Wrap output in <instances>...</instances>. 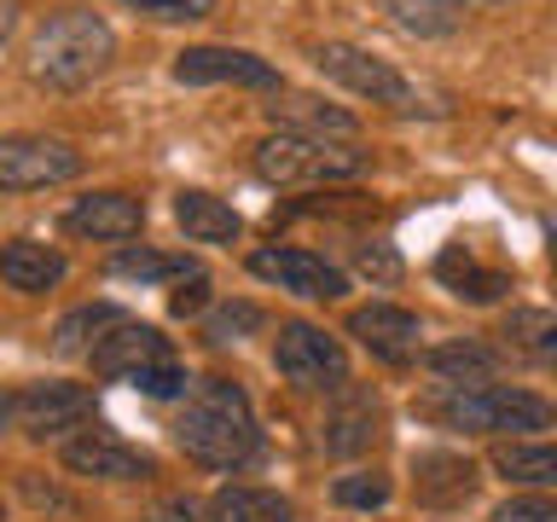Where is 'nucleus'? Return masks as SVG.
<instances>
[{
    "label": "nucleus",
    "instance_id": "nucleus-15",
    "mask_svg": "<svg viewBox=\"0 0 557 522\" xmlns=\"http://www.w3.org/2000/svg\"><path fill=\"white\" fill-rule=\"evenodd\" d=\"M139 226H146V203L128 198V191H87L64 209V233L99 244H128Z\"/></svg>",
    "mask_w": 557,
    "mask_h": 522
},
{
    "label": "nucleus",
    "instance_id": "nucleus-11",
    "mask_svg": "<svg viewBox=\"0 0 557 522\" xmlns=\"http://www.w3.org/2000/svg\"><path fill=\"white\" fill-rule=\"evenodd\" d=\"M59 459L70 476H94V482H146L151 476V459L139 447H128L122 435L111 430H82V435H70V442L59 447Z\"/></svg>",
    "mask_w": 557,
    "mask_h": 522
},
{
    "label": "nucleus",
    "instance_id": "nucleus-5",
    "mask_svg": "<svg viewBox=\"0 0 557 522\" xmlns=\"http://www.w3.org/2000/svg\"><path fill=\"white\" fill-rule=\"evenodd\" d=\"M313 70H320L325 82L348 87L355 99H372V104H389V111H418V87L400 76L389 59H377V52L366 47H348V41H325L313 47Z\"/></svg>",
    "mask_w": 557,
    "mask_h": 522
},
{
    "label": "nucleus",
    "instance_id": "nucleus-37",
    "mask_svg": "<svg viewBox=\"0 0 557 522\" xmlns=\"http://www.w3.org/2000/svg\"><path fill=\"white\" fill-rule=\"evenodd\" d=\"M12 29H17V0H0V47H7Z\"/></svg>",
    "mask_w": 557,
    "mask_h": 522
},
{
    "label": "nucleus",
    "instance_id": "nucleus-17",
    "mask_svg": "<svg viewBox=\"0 0 557 522\" xmlns=\"http://www.w3.org/2000/svg\"><path fill=\"white\" fill-rule=\"evenodd\" d=\"M70 261L64 250H52L41 238H12L7 250H0V285L17 290V296H41L52 285H64Z\"/></svg>",
    "mask_w": 557,
    "mask_h": 522
},
{
    "label": "nucleus",
    "instance_id": "nucleus-28",
    "mask_svg": "<svg viewBox=\"0 0 557 522\" xmlns=\"http://www.w3.org/2000/svg\"><path fill=\"white\" fill-rule=\"evenodd\" d=\"M389 494H395V487H389L383 470H348V476L331 482V499H337L343 511H383Z\"/></svg>",
    "mask_w": 557,
    "mask_h": 522
},
{
    "label": "nucleus",
    "instance_id": "nucleus-6",
    "mask_svg": "<svg viewBox=\"0 0 557 522\" xmlns=\"http://www.w3.org/2000/svg\"><path fill=\"white\" fill-rule=\"evenodd\" d=\"M273 365L290 389H343L348 383V355L325 325L313 320H285L273 337Z\"/></svg>",
    "mask_w": 557,
    "mask_h": 522
},
{
    "label": "nucleus",
    "instance_id": "nucleus-14",
    "mask_svg": "<svg viewBox=\"0 0 557 522\" xmlns=\"http://www.w3.org/2000/svg\"><path fill=\"white\" fill-rule=\"evenodd\" d=\"M174 360V348L169 337L157 325H139V320H122L111 337H104L94 355H87V365H94V377H139V372H151V365H163Z\"/></svg>",
    "mask_w": 557,
    "mask_h": 522
},
{
    "label": "nucleus",
    "instance_id": "nucleus-38",
    "mask_svg": "<svg viewBox=\"0 0 557 522\" xmlns=\"http://www.w3.org/2000/svg\"><path fill=\"white\" fill-rule=\"evenodd\" d=\"M7 430H17V400L0 395V435H7Z\"/></svg>",
    "mask_w": 557,
    "mask_h": 522
},
{
    "label": "nucleus",
    "instance_id": "nucleus-39",
    "mask_svg": "<svg viewBox=\"0 0 557 522\" xmlns=\"http://www.w3.org/2000/svg\"><path fill=\"white\" fill-rule=\"evenodd\" d=\"M0 522H7V505H0Z\"/></svg>",
    "mask_w": 557,
    "mask_h": 522
},
{
    "label": "nucleus",
    "instance_id": "nucleus-36",
    "mask_svg": "<svg viewBox=\"0 0 557 522\" xmlns=\"http://www.w3.org/2000/svg\"><path fill=\"white\" fill-rule=\"evenodd\" d=\"M146 522H203V505L181 494V499H163V505H157V511H151Z\"/></svg>",
    "mask_w": 557,
    "mask_h": 522
},
{
    "label": "nucleus",
    "instance_id": "nucleus-33",
    "mask_svg": "<svg viewBox=\"0 0 557 522\" xmlns=\"http://www.w3.org/2000/svg\"><path fill=\"white\" fill-rule=\"evenodd\" d=\"M487 522H557V505L540 494H522V499H505Z\"/></svg>",
    "mask_w": 557,
    "mask_h": 522
},
{
    "label": "nucleus",
    "instance_id": "nucleus-10",
    "mask_svg": "<svg viewBox=\"0 0 557 522\" xmlns=\"http://www.w3.org/2000/svg\"><path fill=\"white\" fill-rule=\"evenodd\" d=\"M348 337L360 348H372L383 365H412L424 355V325H418L412 308H395V302H366L348 313Z\"/></svg>",
    "mask_w": 557,
    "mask_h": 522
},
{
    "label": "nucleus",
    "instance_id": "nucleus-20",
    "mask_svg": "<svg viewBox=\"0 0 557 522\" xmlns=\"http://www.w3.org/2000/svg\"><path fill=\"white\" fill-rule=\"evenodd\" d=\"M435 278L459 296V302H499L505 290H511V278H505L499 268H482L476 256L465 250V244H453V250H442V261H435Z\"/></svg>",
    "mask_w": 557,
    "mask_h": 522
},
{
    "label": "nucleus",
    "instance_id": "nucleus-30",
    "mask_svg": "<svg viewBox=\"0 0 557 522\" xmlns=\"http://www.w3.org/2000/svg\"><path fill=\"white\" fill-rule=\"evenodd\" d=\"M268 325V313H261L256 302H226V308H215L203 320V337L209 343H238V337H250V331H261Z\"/></svg>",
    "mask_w": 557,
    "mask_h": 522
},
{
    "label": "nucleus",
    "instance_id": "nucleus-29",
    "mask_svg": "<svg viewBox=\"0 0 557 522\" xmlns=\"http://www.w3.org/2000/svg\"><path fill=\"white\" fill-rule=\"evenodd\" d=\"M17 494H24V505H29V511H41V517H76L82 511V499L64 494L59 482H47L41 470H24V476H17Z\"/></svg>",
    "mask_w": 557,
    "mask_h": 522
},
{
    "label": "nucleus",
    "instance_id": "nucleus-1",
    "mask_svg": "<svg viewBox=\"0 0 557 522\" xmlns=\"http://www.w3.org/2000/svg\"><path fill=\"white\" fill-rule=\"evenodd\" d=\"M174 442L186 447V459L203 470H244L261 459V430L250 412V395L233 377H198L186 389V407L174 418Z\"/></svg>",
    "mask_w": 557,
    "mask_h": 522
},
{
    "label": "nucleus",
    "instance_id": "nucleus-8",
    "mask_svg": "<svg viewBox=\"0 0 557 522\" xmlns=\"http://www.w3.org/2000/svg\"><path fill=\"white\" fill-rule=\"evenodd\" d=\"M250 273L290 296H302V302H337L348 290V278L325 256L302 250V244H261V250H250Z\"/></svg>",
    "mask_w": 557,
    "mask_h": 522
},
{
    "label": "nucleus",
    "instance_id": "nucleus-26",
    "mask_svg": "<svg viewBox=\"0 0 557 522\" xmlns=\"http://www.w3.org/2000/svg\"><path fill=\"white\" fill-rule=\"evenodd\" d=\"M111 273L116 278H139V285H163V278H198L203 268L191 256H181V250H116L111 256Z\"/></svg>",
    "mask_w": 557,
    "mask_h": 522
},
{
    "label": "nucleus",
    "instance_id": "nucleus-19",
    "mask_svg": "<svg viewBox=\"0 0 557 522\" xmlns=\"http://www.w3.org/2000/svg\"><path fill=\"white\" fill-rule=\"evenodd\" d=\"M268 116L278 122V134H313V139H355L360 122L337 111V104L313 99V94H285L268 104Z\"/></svg>",
    "mask_w": 557,
    "mask_h": 522
},
{
    "label": "nucleus",
    "instance_id": "nucleus-34",
    "mask_svg": "<svg viewBox=\"0 0 557 522\" xmlns=\"http://www.w3.org/2000/svg\"><path fill=\"white\" fill-rule=\"evenodd\" d=\"M360 273L377 278V285H395V278H400V261L389 256V244H372V250H360Z\"/></svg>",
    "mask_w": 557,
    "mask_h": 522
},
{
    "label": "nucleus",
    "instance_id": "nucleus-21",
    "mask_svg": "<svg viewBox=\"0 0 557 522\" xmlns=\"http://www.w3.org/2000/svg\"><path fill=\"white\" fill-rule=\"evenodd\" d=\"M424 365L435 372V383H447V389H482V383H494L499 355H494V348H482V343H470V337H459V343L430 348Z\"/></svg>",
    "mask_w": 557,
    "mask_h": 522
},
{
    "label": "nucleus",
    "instance_id": "nucleus-9",
    "mask_svg": "<svg viewBox=\"0 0 557 522\" xmlns=\"http://www.w3.org/2000/svg\"><path fill=\"white\" fill-rule=\"evenodd\" d=\"M12 400H17V430L35 435V442H59V435L82 430L87 412H94V395H87L82 383H64V377L24 383Z\"/></svg>",
    "mask_w": 557,
    "mask_h": 522
},
{
    "label": "nucleus",
    "instance_id": "nucleus-24",
    "mask_svg": "<svg viewBox=\"0 0 557 522\" xmlns=\"http://www.w3.org/2000/svg\"><path fill=\"white\" fill-rule=\"evenodd\" d=\"M494 470L511 487H557V442H499Z\"/></svg>",
    "mask_w": 557,
    "mask_h": 522
},
{
    "label": "nucleus",
    "instance_id": "nucleus-7",
    "mask_svg": "<svg viewBox=\"0 0 557 522\" xmlns=\"http://www.w3.org/2000/svg\"><path fill=\"white\" fill-rule=\"evenodd\" d=\"M82 174V151L52 134H7L0 139V191H47Z\"/></svg>",
    "mask_w": 557,
    "mask_h": 522
},
{
    "label": "nucleus",
    "instance_id": "nucleus-4",
    "mask_svg": "<svg viewBox=\"0 0 557 522\" xmlns=\"http://www.w3.org/2000/svg\"><path fill=\"white\" fill-rule=\"evenodd\" d=\"M372 163V151H360L355 139H313V134H268L250 157V169L268 186H337L355 181Z\"/></svg>",
    "mask_w": 557,
    "mask_h": 522
},
{
    "label": "nucleus",
    "instance_id": "nucleus-16",
    "mask_svg": "<svg viewBox=\"0 0 557 522\" xmlns=\"http://www.w3.org/2000/svg\"><path fill=\"white\" fill-rule=\"evenodd\" d=\"M476 464L465 459V452H447V447H430L412 459V494L418 505H430V511H453V505H465L476 494Z\"/></svg>",
    "mask_w": 557,
    "mask_h": 522
},
{
    "label": "nucleus",
    "instance_id": "nucleus-23",
    "mask_svg": "<svg viewBox=\"0 0 557 522\" xmlns=\"http://www.w3.org/2000/svg\"><path fill=\"white\" fill-rule=\"evenodd\" d=\"M505 348H517L534 365H557V313L552 308H511L499 325Z\"/></svg>",
    "mask_w": 557,
    "mask_h": 522
},
{
    "label": "nucleus",
    "instance_id": "nucleus-31",
    "mask_svg": "<svg viewBox=\"0 0 557 522\" xmlns=\"http://www.w3.org/2000/svg\"><path fill=\"white\" fill-rule=\"evenodd\" d=\"M139 17H157V24H198V17H215V0H122Z\"/></svg>",
    "mask_w": 557,
    "mask_h": 522
},
{
    "label": "nucleus",
    "instance_id": "nucleus-27",
    "mask_svg": "<svg viewBox=\"0 0 557 522\" xmlns=\"http://www.w3.org/2000/svg\"><path fill=\"white\" fill-rule=\"evenodd\" d=\"M383 12L400 35H418V41L459 29V0H383Z\"/></svg>",
    "mask_w": 557,
    "mask_h": 522
},
{
    "label": "nucleus",
    "instance_id": "nucleus-12",
    "mask_svg": "<svg viewBox=\"0 0 557 522\" xmlns=\"http://www.w3.org/2000/svg\"><path fill=\"white\" fill-rule=\"evenodd\" d=\"M331 395H337V407H331L325 424H320V447L331 459H360V452H372L377 435H383L377 395L360 389V383H343V389H331Z\"/></svg>",
    "mask_w": 557,
    "mask_h": 522
},
{
    "label": "nucleus",
    "instance_id": "nucleus-35",
    "mask_svg": "<svg viewBox=\"0 0 557 522\" xmlns=\"http://www.w3.org/2000/svg\"><path fill=\"white\" fill-rule=\"evenodd\" d=\"M203 290H209L203 273H198V278H181V290L169 296V308L181 313V320H191V313H203Z\"/></svg>",
    "mask_w": 557,
    "mask_h": 522
},
{
    "label": "nucleus",
    "instance_id": "nucleus-13",
    "mask_svg": "<svg viewBox=\"0 0 557 522\" xmlns=\"http://www.w3.org/2000/svg\"><path fill=\"white\" fill-rule=\"evenodd\" d=\"M174 82H186V87H221V82H233V87H285L268 59H256V52H244V47H186L181 59H174Z\"/></svg>",
    "mask_w": 557,
    "mask_h": 522
},
{
    "label": "nucleus",
    "instance_id": "nucleus-25",
    "mask_svg": "<svg viewBox=\"0 0 557 522\" xmlns=\"http://www.w3.org/2000/svg\"><path fill=\"white\" fill-rule=\"evenodd\" d=\"M209 511L215 522H296V505L273 487H221Z\"/></svg>",
    "mask_w": 557,
    "mask_h": 522
},
{
    "label": "nucleus",
    "instance_id": "nucleus-3",
    "mask_svg": "<svg viewBox=\"0 0 557 522\" xmlns=\"http://www.w3.org/2000/svg\"><path fill=\"white\" fill-rule=\"evenodd\" d=\"M424 418H435L442 430H465V435H511V442H529L534 430H552L557 412L546 395L534 389H511V383H482V389H435L424 400Z\"/></svg>",
    "mask_w": 557,
    "mask_h": 522
},
{
    "label": "nucleus",
    "instance_id": "nucleus-32",
    "mask_svg": "<svg viewBox=\"0 0 557 522\" xmlns=\"http://www.w3.org/2000/svg\"><path fill=\"white\" fill-rule=\"evenodd\" d=\"M134 389H139V395H151V400H174V395H186V365H181V360L151 365V372H139V377H134Z\"/></svg>",
    "mask_w": 557,
    "mask_h": 522
},
{
    "label": "nucleus",
    "instance_id": "nucleus-2",
    "mask_svg": "<svg viewBox=\"0 0 557 522\" xmlns=\"http://www.w3.org/2000/svg\"><path fill=\"white\" fill-rule=\"evenodd\" d=\"M24 64H29V82L52 87V94H76V87L99 82L104 70L116 64V29L104 24L99 12H82V7L52 12L47 24L29 35Z\"/></svg>",
    "mask_w": 557,
    "mask_h": 522
},
{
    "label": "nucleus",
    "instance_id": "nucleus-22",
    "mask_svg": "<svg viewBox=\"0 0 557 522\" xmlns=\"http://www.w3.org/2000/svg\"><path fill=\"white\" fill-rule=\"evenodd\" d=\"M122 320H128V313H122L116 302H87V308H76V313H64L59 331H52V355H64V360L82 355V360H87Z\"/></svg>",
    "mask_w": 557,
    "mask_h": 522
},
{
    "label": "nucleus",
    "instance_id": "nucleus-18",
    "mask_svg": "<svg viewBox=\"0 0 557 522\" xmlns=\"http://www.w3.org/2000/svg\"><path fill=\"white\" fill-rule=\"evenodd\" d=\"M174 221H181V233L191 244H233L244 233L238 209L226 198H215V191H203V186H181V191H174Z\"/></svg>",
    "mask_w": 557,
    "mask_h": 522
}]
</instances>
